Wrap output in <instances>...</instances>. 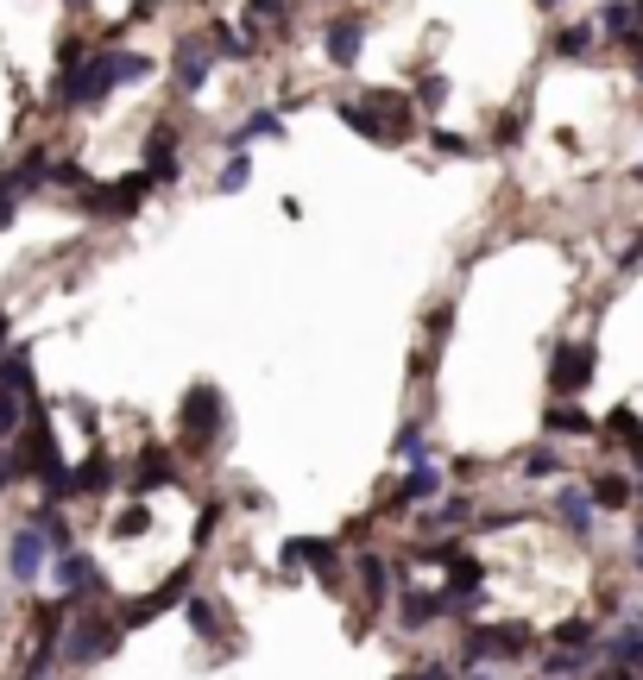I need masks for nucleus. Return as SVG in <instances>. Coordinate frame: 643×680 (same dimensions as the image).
<instances>
[{
  "label": "nucleus",
  "mask_w": 643,
  "mask_h": 680,
  "mask_svg": "<svg viewBox=\"0 0 643 680\" xmlns=\"http://www.w3.org/2000/svg\"><path fill=\"white\" fill-rule=\"evenodd\" d=\"M70 7H77V0H70Z\"/></svg>",
  "instance_id": "57"
},
{
  "label": "nucleus",
  "mask_w": 643,
  "mask_h": 680,
  "mask_svg": "<svg viewBox=\"0 0 643 680\" xmlns=\"http://www.w3.org/2000/svg\"><path fill=\"white\" fill-rule=\"evenodd\" d=\"M429 146H436L441 158H473V146H467L461 132H448V126H436V132H429Z\"/></svg>",
  "instance_id": "38"
},
{
  "label": "nucleus",
  "mask_w": 643,
  "mask_h": 680,
  "mask_svg": "<svg viewBox=\"0 0 643 680\" xmlns=\"http://www.w3.org/2000/svg\"><path fill=\"white\" fill-rule=\"evenodd\" d=\"M606 655L643 680V611H624V624H618V636L606 643Z\"/></svg>",
  "instance_id": "15"
},
{
  "label": "nucleus",
  "mask_w": 643,
  "mask_h": 680,
  "mask_svg": "<svg viewBox=\"0 0 643 680\" xmlns=\"http://www.w3.org/2000/svg\"><path fill=\"white\" fill-rule=\"evenodd\" d=\"M606 680H638V675H631V668H612V675H606Z\"/></svg>",
  "instance_id": "51"
},
{
  "label": "nucleus",
  "mask_w": 643,
  "mask_h": 680,
  "mask_svg": "<svg viewBox=\"0 0 643 680\" xmlns=\"http://www.w3.org/2000/svg\"><path fill=\"white\" fill-rule=\"evenodd\" d=\"M631 554H638V567H643V517H638V529H631Z\"/></svg>",
  "instance_id": "48"
},
{
  "label": "nucleus",
  "mask_w": 643,
  "mask_h": 680,
  "mask_svg": "<svg viewBox=\"0 0 643 680\" xmlns=\"http://www.w3.org/2000/svg\"><path fill=\"white\" fill-rule=\"evenodd\" d=\"M517 523H524V510H492V517H480L486 535H492V529H517Z\"/></svg>",
  "instance_id": "41"
},
{
  "label": "nucleus",
  "mask_w": 643,
  "mask_h": 680,
  "mask_svg": "<svg viewBox=\"0 0 643 680\" xmlns=\"http://www.w3.org/2000/svg\"><path fill=\"white\" fill-rule=\"evenodd\" d=\"M284 132V107H265V114H253L246 126H233L228 132V151H246L253 139H278Z\"/></svg>",
  "instance_id": "20"
},
{
  "label": "nucleus",
  "mask_w": 643,
  "mask_h": 680,
  "mask_svg": "<svg viewBox=\"0 0 643 680\" xmlns=\"http://www.w3.org/2000/svg\"><path fill=\"white\" fill-rule=\"evenodd\" d=\"M246 183H253V164H246V151H233L228 171L215 176V189H221V196H233V189H246Z\"/></svg>",
  "instance_id": "36"
},
{
  "label": "nucleus",
  "mask_w": 643,
  "mask_h": 680,
  "mask_svg": "<svg viewBox=\"0 0 643 680\" xmlns=\"http://www.w3.org/2000/svg\"><path fill=\"white\" fill-rule=\"evenodd\" d=\"M441 611H448L441 592H404V630H429Z\"/></svg>",
  "instance_id": "25"
},
{
  "label": "nucleus",
  "mask_w": 643,
  "mask_h": 680,
  "mask_svg": "<svg viewBox=\"0 0 643 680\" xmlns=\"http://www.w3.org/2000/svg\"><path fill=\"white\" fill-rule=\"evenodd\" d=\"M335 114H341V126H354L360 139H372V146H391V139H386V126L366 114V101H335Z\"/></svg>",
  "instance_id": "27"
},
{
  "label": "nucleus",
  "mask_w": 643,
  "mask_h": 680,
  "mask_svg": "<svg viewBox=\"0 0 643 680\" xmlns=\"http://www.w3.org/2000/svg\"><path fill=\"white\" fill-rule=\"evenodd\" d=\"M593 38H599L593 25H562V32H555V57L574 64V57H587V50H593Z\"/></svg>",
  "instance_id": "32"
},
{
  "label": "nucleus",
  "mask_w": 643,
  "mask_h": 680,
  "mask_svg": "<svg viewBox=\"0 0 643 680\" xmlns=\"http://www.w3.org/2000/svg\"><path fill=\"white\" fill-rule=\"evenodd\" d=\"M7 341H13V322H7V309H0V347H7Z\"/></svg>",
  "instance_id": "49"
},
{
  "label": "nucleus",
  "mask_w": 643,
  "mask_h": 680,
  "mask_svg": "<svg viewBox=\"0 0 643 680\" xmlns=\"http://www.w3.org/2000/svg\"><path fill=\"white\" fill-rule=\"evenodd\" d=\"M152 189H158V183L146 171H127L120 183H82V208H89V215H102V221H133V215L146 208Z\"/></svg>",
  "instance_id": "4"
},
{
  "label": "nucleus",
  "mask_w": 643,
  "mask_h": 680,
  "mask_svg": "<svg viewBox=\"0 0 643 680\" xmlns=\"http://www.w3.org/2000/svg\"><path fill=\"white\" fill-rule=\"evenodd\" d=\"M20 473H26V466H20V453H0V492H7Z\"/></svg>",
  "instance_id": "44"
},
{
  "label": "nucleus",
  "mask_w": 643,
  "mask_h": 680,
  "mask_svg": "<svg viewBox=\"0 0 643 680\" xmlns=\"http://www.w3.org/2000/svg\"><path fill=\"white\" fill-rule=\"evenodd\" d=\"M398 680H416V675H398Z\"/></svg>",
  "instance_id": "55"
},
{
  "label": "nucleus",
  "mask_w": 643,
  "mask_h": 680,
  "mask_svg": "<svg viewBox=\"0 0 643 680\" xmlns=\"http://www.w3.org/2000/svg\"><path fill=\"white\" fill-rule=\"evenodd\" d=\"M593 32L612 38V45H631V38H638V7H631V0H606L599 20H593Z\"/></svg>",
  "instance_id": "16"
},
{
  "label": "nucleus",
  "mask_w": 643,
  "mask_h": 680,
  "mask_svg": "<svg viewBox=\"0 0 643 680\" xmlns=\"http://www.w3.org/2000/svg\"><path fill=\"white\" fill-rule=\"evenodd\" d=\"M146 164H152V183H177V171H183V158H177V126H164L158 120L152 132H146Z\"/></svg>",
  "instance_id": "12"
},
{
  "label": "nucleus",
  "mask_w": 643,
  "mask_h": 680,
  "mask_svg": "<svg viewBox=\"0 0 643 680\" xmlns=\"http://www.w3.org/2000/svg\"><path fill=\"white\" fill-rule=\"evenodd\" d=\"M360 45H366V13H341V20H329L322 50H329V64H335V70L360 64Z\"/></svg>",
  "instance_id": "11"
},
{
  "label": "nucleus",
  "mask_w": 643,
  "mask_h": 680,
  "mask_svg": "<svg viewBox=\"0 0 643 680\" xmlns=\"http://www.w3.org/2000/svg\"><path fill=\"white\" fill-rule=\"evenodd\" d=\"M32 529L45 535V549H57V554L70 549V523H64V510H57V504H51V510H38V517H32Z\"/></svg>",
  "instance_id": "31"
},
{
  "label": "nucleus",
  "mask_w": 643,
  "mask_h": 680,
  "mask_svg": "<svg viewBox=\"0 0 643 680\" xmlns=\"http://www.w3.org/2000/svg\"><path fill=\"white\" fill-rule=\"evenodd\" d=\"M114 643H120V618H102V611H89V618H77V630H70V643H64V661H102V655H114Z\"/></svg>",
  "instance_id": "7"
},
{
  "label": "nucleus",
  "mask_w": 643,
  "mask_h": 680,
  "mask_svg": "<svg viewBox=\"0 0 643 680\" xmlns=\"http://www.w3.org/2000/svg\"><path fill=\"white\" fill-rule=\"evenodd\" d=\"M587 668H593L587 649H555L542 661V680H574V675H587Z\"/></svg>",
  "instance_id": "28"
},
{
  "label": "nucleus",
  "mask_w": 643,
  "mask_h": 680,
  "mask_svg": "<svg viewBox=\"0 0 643 680\" xmlns=\"http://www.w3.org/2000/svg\"><path fill=\"white\" fill-rule=\"evenodd\" d=\"M20 221V196H7V189H0V227H13Z\"/></svg>",
  "instance_id": "45"
},
{
  "label": "nucleus",
  "mask_w": 643,
  "mask_h": 680,
  "mask_svg": "<svg viewBox=\"0 0 643 680\" xmlns=\"http://www.w3.org/2000/svg\"><path fill=\"white\" fill-rule=\"evenodd\" d=\"M133 485H139V492L177 485V453H171V448H158V441H146V448H139V466H133Z\"/></svg>",
  "instance_id": "13"
},
{
  "label": "nucleus",
  "mask_w": 643,
  "mask_h": 680,
  "mask_svg": "<svg viewBox=\"0 0 643 680\" xmlns=\"http://www.w3.org/2000/svg\"><path fill=\"white\" fill-rule=\"evenodd\" d=\"M631 460H638V473H643V435H638V441H631Z\"/></svg>",
  "instance_id": "50"
},
{
  "label": "nucleus",
  "mask_w": 643,
  "mask_h": 680,
  "mask_svg": "<svg viewBox=\"0 0 643 680\" xmlns=\"http://www.w3.org/2000/svg\"><path fill=\"white\" fill-rule=\"evenodd\" d=\"M335 542H290V549H284V561H290V567H297V561H303V567H315V574H335Z\"/></svg>",
  "instance_id": "26"
},
{
  "label": "nucleus",
  "mask_w": 643,
  "mask_h": 680,
  "mask_svg": "<svg viewBox=\"0 0 643 680\" xmlns=\"http://www.w3.org/2000/svg\"><path fill=\"white\" fill-rule=\"evenodd\" d=\"M107 485H114V460L95 448V453L77 466V473H70V492H107Z\"/></svg>",
  "instance_id": "23"
},
{
  "label": "nucleus",
  "mask_w": 643,
  "mask_h": 680,
  "mask_svg": "<svg viewBox=\"0 0 643 680\" xmlns=\"http://www.w3.org/2000/svg\"><path fill=\"white\" fill-rule=\"evenodd\" d=\"M436 492H441V466H429V460H411V473H404V485H398V504L436 498Z\"/></svg>",
  "instance_id": "21"
},
{
  "label": "nucleus",
  "mask_w": 643,
  "mask_h": 680,
  "mask_svg": "<svg viewBox=\"0 0 643 680\" xmlns=\"http://www.w3.org/2000/svg\"><path fill=\"white\" fill-rule=\"evenodd\" d=\"M183 592H190V567H177V574L164 579L158 592H146V599L120 604V630H139V624H152L158 611H171V604H183Z\"/></svg>",
  "instance_id": "9"
},
{
  "label": "nucleus",
  "mask_w": 643,
  "mask_h": 680,
  "mask_svg": "<svg viewBox=\"0 0 643 680\" xmlns=\"http://www.w3.org/2000/svg\"><path fill=\"white\" fill-rule=\"evenodd\" d=\"M360 101H366V114L386 126V139H391V146H404V139L416 132V101L404 95V89H366Z\"/></svg>",
  "instance_id": "8"
},
{
  "label": "nucleus",
  "mask_w": 643,
  "mask_h": 680,
  "mask_svg": "<svg viewBox=\"0 0 643 680\" xmlns=\"http://www.w3.org/2000/svg\"><path fill=\"white\" fill-rule=\"evenodd\" d=\"M20 466L45 485V498L51 504L70 498V466H64V453H57V435H51V423H45V410L26 423V453H20Z\"/></svg>",
  "instance_id": "2"
},
{
  "label": "nucleus",
  "mask_w": 643,
  "mask_h": 680,
  "mask_svg": "<svg viewBox=\"0 0 643 680\" xmlns=\"http://www.w3.org/2000/svg\"><path fill=\"white\" fill-rule=\"evenodd\" d=\"M208 45L221 50V57H253V45H259V38H253V32H233V25H221V20H215V25H208Z\"/></svg>",
  "instance_id": "29"
},
{
  "label": "nucleus",
  "mask_w": 643,
  "mask_h": 680,
  "mask_svg": "<svg viewBox=\"0 0 643 680\" xmlns=\"http://www.w3.org/2000/svg\"><path fill=\"white\" fill-rule=\"evenodd\" d=\"M517 473H524V479H555V473H562V453L549 448V441H542V448H524Z\"/></svg>",
  "instance_id": "30"
},
{
  "label": "nucleus",
  "mask_w": 643,
  "mask_h": 680,
  "mask_svg": "<svg viewBox=\"0 0 643 680\" xmlns=\"http://www.w3.org/2000/svg\"><path fill=\"white\" fill-rule=\"evenodd\" d=\"M208 70H215V45H208V38H196V32H190V38H177L171 76H177V89H183V95H196V89L208 82Z\"/></svg>",
  "instance_id": "10"
},
{
  "label": "nucleus",
  "mask_w": 643,
  "mask_h": 680,
  "mask_svg": "<svg viewBox=\"0 0 643 680\" xmlns=\"http://www.w3.org/2000/svg\"><path fill=\"white\" fill-rule=\"evenodd\" d=\"M555 643H562V649H593L599 630H593V618H567V624H555Z\"/></svg>",
  "instance_id": "35"
},
{
  "label": "nucleus",
  "mask_w": 643,
  "mask_h": 680,
  "mask_svg": "<svg viewBox=\"0 0 643 680\" xmlns=\"http://www.w3.org/2000/svg\"><path fill=\"white\" fill-rule=\"evenodd\" d=\"M146 76H152V57H139V50H82L64 76H51V101L57 107H102L114 89L146 82Z\"/></svg>",
  "instance_id": "1"
},
{
  "label": "nucleus",
  "mask_w": 643,
  "mask_h": 680,
  "mask_svg": "<svg viewBox=\"0 0 643 680\" xmlns=\"http://www.w3.org/2000/svg\"><path fill=\"white\" fill-rule=\"evenodd\" d=\"M183 618H190V630H203V636H221V611L208 599H190V592H183Z\"/></svg>",
  "instance_id": "34"
},
{
  "label": "nucleus",
  "mask_w": 643,
  "mask_h": 680,
  "mask_svg": "<svg viewBox=\"0 0 643 680\" xmlns=\"http://www.w3.org/2000/svg\"><path fill=\"white\" fill-rule=\"evenodd\" d=\"M593 359H599L593 341H562V347L549 353V391H555V397H581L593 384V372H599Z\"/></svg>",
  "instance_id": "6"
},
{
  "label": "nucleus",
  "mask_w": 643,
  "mask_h": 680,
  "mask_svg": "<svg viewBox=\"0 0 643 680\" xmlns=\"http://www.w3.org/2000/svg\"><path fill=\"white\" fill-rule=\"evenodd\" d=\"M246 13L265 25H284V0H246Z\"/></svg>",
  "instance_id": "40"
},
{
  "label": "nucleus",
  "mask_w": 643,
  "mask_h": 680,
  "mask_svg": "<svg viewBox=\"0 0 643 680\" xmlns=\"http://www.w3.org/2000/svg\"><path fill=\"white\" fill-rule=\"evenodd\" d=\"M221 428H228V403L215 384H196L190 397H183V416H177V435H183V453H208L221 441Z\"/></svg>",
  "instance_id": "3"
},
{
  "label": "nucleus",
  "mask_w": 643,
  "mask_h": 680,
  "mask_svg": "<svg viewBox=\"0 0 643 680\" xmlns=\"http://www.w3.org/2000/svg\"><path fill=\"white\" fill-rule=\"evenodd\" d=\"M354 574H360V592L372 604H386V592H391V561H379V554H360L354 561Z\"/></svg>",
  "instance_id": "24"
},
{
  "label": "nucleus",
  "mask_w": 643,
  "mask_h": 680,
  "mask_svg": "<svg viewBox=\"0 0 643 680\" xmlns=\"http://www.w3.org/2000/svg\"><path fill=\"white\" fill-rule=\"evenodd\" d=\"M631 7H638V32H643V0H631Z\"/></svg>",
  "instance_id": "52"
},
{
  "label": "nucleus",
  "mask_w": 643,
  "mask_h": 680,
  "mask_svg": "<svg viewBox=\"0 0 643 680\" xmlns=\"http://www.w3.org/2000/svg\"><path fill=\"white\" fill-rule=\"evenodd\" d=\"M587 492H593V504H599V510H624V504L638 498V485H631L624 473H599Z\"/></svg>",
  "instance_id": "22"
},
{
  "label": "nucleus",
  "mask_w": 643,
  "mask_h": 680,
  "mask_svg": "<svg viewBox=\"0 0 643 680\" xmlns=\"http://www.w3.org/2000/svg\"><path fill=\"white\" fill-rule=\"evenodd\" d=\"M606 435H612V441H624V448H631V441H638V435H643V416H638V410H631V403H618L612 416H606Z\"/></svg>",
  "instance_id": "33"
},
{
  "label": "nucleus",
  "mask_w": 643,
  "mask_h": 680,
  "mask_svg": "<svg viewBox=\"0 0 643 680\" xmlns=\"http://www.w3.org/2000/svg\"><path fill=\"white\" fill-rule=\"evenodd\" d=\"M631 176H638V183H643V164H638V171H631Z\"/></svg>",
  "instance_id": "53"
},
{
  "label": "nucleus",
  "mask_w": 643,
  "mask_h": 680,
  "mask_svg": "<svg viewBox=\"0 0 643 680\" xmlns=\"http://www.w3.org/2000/svg\"><path fill=\"white\" fill-rule=\"evenodd\" d=\"M146 523H152V510H146V504H133V510H120V517H114V535H139Z\"/></svg>",
  "instance_id": "39"
},
{
  "label": "nucleus",
  "mask_w": 643,
  "mask_h": 680,
  "mask_svg": "<svg viewBox=\"0 0 643 680\" xmlns=\"http://www.w3.org/2000/svg\"><path fill=\"white\" fill-rule=\"evenodd\" d=\"M631 76H638V82H643V32H638V38H631Z\"/></svg>",
  "instance_id": "47"
},
{
  "label": "nucleus",
  "mask_w": 643,
  "mask_h": 680,
  "mask_svg": "<svg viewBox=\"0 0 643 680\" xmlns=\"http://www.w3.org/2000/svg\"><path fill=\"white\" fill-rule=\"evenodd\" d=\"M416 101H423V107H441V101H448V76H416Z\"/></svg>",
  "instance_id": "37"
},
{
  "label": "nucleus",
  "mask_w": 643,
  "mask_h": 680,
  "mask_svg": "<svg viewBox=\"0 0 643 680\" xmlns=\"http://www.w3.org/2000/svg\"><path fill=\"white\" fill-rule=\"evenodd\" d=\"M537 636H530V624H473L467 630V649H461V661L467 668H480V661H517V655L530 649Z\"/></svg>",
  "instance_id": "5"
},
{
  "label": "nucleus",
  "mask_w": 643,
  "mask_h": 680,
  "mask_svg": "<svg viewBox=\"0 0 643 680\" xmlns=\"http://www.w3.org/2000/svg\"><path fill=\"white\" fill-rule=\"evenodd\" d=\"M215 529H221V504H208V510H203V523H196V549H203Z\"/></svg>",
  "instance_id": "43"
},
{
  "label": "nucleus",
  "mask_w": 643,
  "mask_h": 680,
  "mask_svg": "<svg viewBox=\"0 0 643 680\" xmlns=\"http://www.w3.org/2000/svg\"><path fill=\"white\" fill-rule=\"evenodd\" d=\"M542 428H549V435H599V423L581 410V397H555L549 416H542Z\"/></svg>",
  "instance_id": "17"
},
{
  "label": "nucleus",
  "mask_w": 643,
  "mask_h": 680,
  "mask_svg": "<svg viewBox=\"0 0 643 680\" xmlns=\"http://www.w3.org/2000/svg\"><path fill=\"white\" fill-rule=\"evenodd\" d=\"M57 586H64V599H82V592H102V574H95V561L77 549L57 554Z\"/></svg>",
  "instance_id": "14"
},
{
  "label": "nucleus",
  "mask_w": 643,
  "mask_h": 680,
  "mask_svg": "<svg viewBox=\"0 0 643 680\" xmlns=\"http://www.w3.org/2000/svg\"><path fill=\"white\" fill-rule=\"evenodd\" d=\"M537 7H555V0H537Z\"/></svg>",
  "instance_id": "54"
},
{
  "label": "nucleus",
  "mask_w": 643,
  "mask_h": 680,
  "mask_svg": "<svg viewBox=\"0 0 643 680\" xmlns=\"http://www.w3.org/2000/svg\"><path fill=\"white\" fill-rule=\"evenodd\" d=\"M593 510H599V504H593L587 485H562V498H555V517H562L574 535H593Z\"/></svg>",
  "instance_id": "18"
},
{
  "label": "nucleus",
  "mask_w": 643,
  "mask_h": 680,
  "mask_svg": "<svg viewBox=\"0 0 643 680\" xmlns=\"http://www.w3.org/2000/svg\"><path fill=\"white\" fill-rule=\"evenodd\" d=\"M38 567H45V535L26 523L13 535V579H38Z\"/></svg>",
  "instance_id": "19"
},
{
  "label": "nucleus",
  "mask_w": 643,
  "mask_h": 680,
  "mask_svg": "<svg viewBox=\"0 0 643 680\" xmlns=\"http://www.w3.org/2000/svg\"><path fill=\"white\" fill-rule=\"evenodd\" d=\"M133 25H146V20H158V0H133V13H127Z\"/></svg>",
  "instance_id": "46"
},
{
  "label": "nucleus",
  "mask_w": 643,
  "mask_h": 680,
  "mask_svg": "<svg viewBox=\"0 0 643 680\" xmlns=\"http://www.w3.org/2000/svg\"><path fill=\"white\" fill-rule=\"evenodd\" d=\"M638 498H643V485H638Z\"/></svg>",
  "instance_id": "56"
},
{
  "label": "nucleus",
  "mask_w": 643,
  "mask_h": 680,
  "mask_svg": "<svg viewBox=\"0 0 643 680\" xmlns=\"http://www.w3.org/2000/svg\"><path fill=\"white\" fill-rule=\"evenodd\" d=\"M492 139H498V146H517V139H524V120H517V114L512 120H498L492 126Z\"/></svg>",
  "instance_id": "42"
}]
</instances>
